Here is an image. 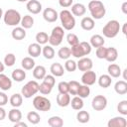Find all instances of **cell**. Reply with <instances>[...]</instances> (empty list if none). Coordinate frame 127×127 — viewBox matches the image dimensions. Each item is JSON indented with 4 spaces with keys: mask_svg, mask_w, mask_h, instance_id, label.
<instances>
[{
    "mask_svg": "<svg viewBox=\"0 0 127 127\" xmlns=\"http://www.w3.org/2000/svg\"><path fill=\"white\" fill-rule=\"evenodd\" d=\"M96 79H97L96 78V73L94 71H92L91 69L84 71V73L81 76V82L85 85H88V86L94 84Z\"/></svg>",
    "mask_w": 127,
    "mask_h": 127,
    "instance_id": "cell-9",
    "label": "cell"
},
{
    "mask_svg": "<svg viewBox=\"0 0 127 127\" xmlns=\"http://www.w3.org/2000/svg\"><path fill=\"white\" fill-rule=\"evenodd\" d=\"M59 92L61 93H68V82L66 81H61L58 85Z\"/></svg>",
    "mask_w": 127,
    "mask_h": 127,
    "instance_id": "cell-48",
    "label": "cell"
},
{
    "mask_svg": "<svg viewBox=\"0 0 127 127\" xmlns=\"http://www.w3.org/2000/svg\"><path fill=\"white\" fill-rule=\"evenodd\" d=\"M8 103V96L4 92H0V106H4Z\"/></svg>",
    "mask_w": 127,
    "mask_h": 127,
    "instance_id": "cell-51",
    "label": "cell"
},
{
    "mask_svg": "<svg viewBox=\"0 0 127 127\" xmlns=\"http://www.w3.org/2000/svg\"><path fill=\"white\" fill-rule=\"evenodd\" d=\"M36 41L40 45H45V44H47L49 42V36L45 32H39L36 35Z\"/></svg>",
    "mask_w": 127,
    "mask_h": 127,
    "instance_id": "cell-40",
    "label": "cell"
},
{
    "mask_svg": "<svg viewBox=\"0 0 127 127\" xmlns=\"http://www.w3.org/2000/svg\"><path fill=\"white\" fill-rule=\"evenodd\" d=\"M79 44L81 45V47H82V49H83V51H84L85 56L89 55L90 52H91V46H90V44H88L87 42H81V43H79Z\"/></svg>",
    "mask_w": 127,
    "mask_h": 127,
    "instance_id": "cell-50",
    "label": "cell"
},
{
    "mask_svg": "<svg viewBox=\"0 0 127 127\" xmlns=\"http://www.w3.org/2000/svg\"><path fill=\"white\" fill-rule=\"evenodd\" d=\"M64 36V29L60 26H57L52 30L51 36L49 37V43L51 44V46H59L62 44Z\"/></svg>",
    "mask_w": 127,
    "mask_h": 127,
    "instance_id": "cell-5",
    "label": "cell"
},
{
    "mask_svg": "<svg viewBox=\"0 0 127 127\" xmlns=\"http://www.w3.org/2000/svg\"><path fill=\"white\" fill-rule=\"evenodd\" d=\"M39 91V83L36 80H30L28 81L23 87H22V96L25 98H30L33 95H35Z\"/></svg>",
    "mask_w": 127,
    "mask_h": 127,
    "instance_id": "cell-6",
    "label": "cell"
},
{
    "mask_svg": "<svg viewBox=\"0 0 127 127\" xmlns=\"http://www.w3.org/2000/svg\"><path fill=\"white\" fill-rule=\"evenodd\" d=\"M107 71L111 77H119L121 75V68L116 64H110L107 67Z\"/></svg>",
    "mask_w": 127,
    "mask_h": 127,
    "instance_id": "cell-21",
    "label": "cell"
},
{
    "mask_svg": "<svg viewBox=\"0 0 127 127\" xmlns=\"http://www.w3.org/2000/svg\"><path fill=\"white\" fill-rule=\"evenodd\" d=\"M93 66V64H92V61L89 59V58H80L79 61L76 63V67L81 70V71H86V70H89L91 69Z\"/></svg>",
    "mask_w": 127,
    "mask_h": 127,
    "instance_id": "cell-10",
    "label": "cell"
},
{
    "mask_svg": "<svg viewBox=\"0 0 127 127\" xmlns=\"http://www.w3.org/2000/svg\"><path fill=\"white\" fill-rule=\"evenodd\" d=\"M94 20L91 17H84L81 22H80V26L83 30L85 31H90L94 28Z\"/></svg>",
    "mask_w": 127,
    "mask_h": 127,
    "instance_id": "cell-22",
    "label": "cell"
},
{
    "mask_svg": "<svg viewBox=\"0 0 127 127\" xmlns=\"http://www.w3.org/2000/svg\"><path fill=\"white\" fill-rule=\"evenodd\" d=\"M126 27H127V23H125V24L123 25V28H122V32H123L124 35L127 34V32H126Z\"/></svg>",
    "mask_w": 127,
    "mask_h": 127,
    "instance_id": "cell-56",
    "label": "cell"
},
{
    "mask_svg": "<svg viewBox=\"0 0 127 127\" xmlns=\"http://www.w3.org/2000/svg\"><path fill=\"white\" fill-rule=\"evenodd\" d=\"M69 104H71V107H72L74 110H80V109H82V107H83V105H84L82 98L79 97V96H74V97L70 100Z\"/></svg>",
    "mask_w": 127,
    "mask_h": 127,
    "instance_id": "cell-33",
    "label": "cell"
},
{
    "mask_svg": "<svg viewBox=\"0 0 127 127\" xmlns=\"http://www.w3.org/2000/svg\"><path fill=\"white\" fill-rule=\"evenodd\" d=\"M42 53L47 60H52L55 57V50L53 49L52 46H45L42 50Z\"/></svg>",
    "mask_w": 127,
    "mask_h": 127,
    "instance_id": "cell-37",
    "label": "cell"
},
{
    "mask_svg": "<svg viewBox=\"0 0 127 127\" xmlns=\"http://www.w3.org/2000/svg\"><path fill=\"white\" fill-rule=\"evenodd\" d=\"M70 102V96L68 93H59L57 95V103L61 107H66L69 105Z\"/></svg>",
    "mask_w": 127,
    "mask_h": 127,
    "instance_id": "cell-14",
    "label": "cell"
},
{
    "mask_svg": "<svg viewBox=\"0 0 127 127\" xmlns=\"http://www.w3.org/2000/svg\"><path fill=\"white\" fill-rule=\"evenodd\" d=\"M12 37L14 40H17V41H20V40H23L25 37H26V31L24 28L22 27H16L13 29L12 31Z\"/></svg>",
    "mask_w": 127,
    "mask_h": 127,
    "instance_id": "cell-24",
    "label": "cell"
},
{
    "mask_svg": "<svg viewBox=\"0 0 127 127\" xmlns=\"http://www.w3.org/2000/svg\"><path fill=\"white\" fill-rule=\"evenodd\" d=\"M59 16H60L63 28L64 30L70 31V30H72L74 28V26H75V19L72 16L71 12H69L68 10H63V11H61Z\"/></svg>",
    "mask_w": 127,
    "mask_h": 127,
    "instance_id": "cell-2",
    "label": "cell"
},
{
    "mask_svg": "<svg viewBox=\"0 0 127 127\" xmlns=\"http://www.w3.org/2000/svg\"><path fill=\"white\" fill-rule=\"evenodd\" d=\"M120 30V24L117 20L109 21L102 29V33L106 38H114L118 35Z\"/></svg>",
    "mask_w": 127,
    "mask_h": 127,
    "instance_id": "cell-4",
    "label": "cell"
},
{
    "mask_svg": "<svg viewBox=\"0 0 127 127\" xmlns=\"http://www.w3.org/2000/svg\"><path fill=\"white\" fill-rule=\"evenodd\" d=\"M89 93H90V88L88 87V85L83 84V85H79L76 95H78L81 98H86L89 96Z\"/></svg>",
    "mask_w": 127,
    "mask_h": 127,
    "instance_id": "cell-36",
    "label": "cell"
},
{
    "mask_svg": "<svg viewBox=\"0 0 127 127\" xmlns=\"http://www.w3.org/2000/svg\"><path fill=\"white\" fill-rule=\"evenodd\" d=\"M5 117H6V111L2 106H0V121L5 119Z\"/></svg>",
    "mask_w": 127,
    "mask_h": 127,
    "instance_id": "cell-53",
    "label": "cell"
},
{
    "mask_svg": "<svg viewBox=\"0 0 127 127\" xmlns=\"http://www.w3.org/2000/svg\"><path fill=\"white\" fill-rule=\"evenodd\" d=\"M4 64L3 63H1V61H0V72H2V71H4Z\"/></svg>",
    "mask_w": 127,
    "mask_h": 127,
    "instance_id": "cell-58",
    "label": "cell"
},
{
    "mask_svg": "<svg viewBox=\"0 0 127 127\" xmlns=\"http://www.w3.org/2000/svg\"><path fill=\"white\" fill-rule=\"evenodd\" d=\"M79 85H80L79 82L75 80H70L68 82V93H70L71 95H76Z\"/></svg>",
    "mask_w": 127,
    "mask_h": 127,
    "instance_id": "cell-41",
    "label": "cell"
},
{
    "mask_svg": "<svg viewBox=\"0 0 127 127\" xmlns=\"http://www.w3.org/2000/svg\"><path fill=\"white\" fill-rule=\"evenodd\" d=\"M66 41H67V43H68L71 47H72V46H75V45H77V44L79 43V40H78L77 36H76L75 34H72V33L67 34V36H66Z\"/></svg>",
    "mask_w": 127,
    "mask_h": 127,
    "instance_id": "cell-45",
    "label": "cell"
},
{
    "mask_svg": "<svg viewBox=\"0 0 127 127\" xmlns=\"http://www.w3.org/2000/svg\"><path fill=\"white\" fill-rule=\"evenodd\" d=\"M104 45V39L100 35H93L90 38V46L93 48H98Z\"/></svg>",
    "mask_w": 127,
    "mask_h": 127,
    "instance_id": "cell-30",
    "label": "cell"
},
{
    "mask_svg": "<svg viewBox=\"0 0 127 127\" xmlns=\"http://www.w3.org/2000/svg\"><path fill=\"white\" fill-rule=\"evenodd\" d=\"M91 106L95 111H101L107 106V98L103 95H96L93 97Z\"/></svg>",
    "mask_w": 127,
    "mask_h": 127,
    "instance_id": "cell-8",
    "label": "cell"
},
{
    "mask_svg": "<svg viewBox=\"0 0 127 127\" xmlns=\"http://www.w3.org/2000/svg\"><path fill=\"white\" fill-rule=\"evenodd\" d=\"M21 64H22V67L24 69L30 70V69H32V68L35 67V61L32 58H30V57H26V58H24L22 60Z\"/></svg>",
    "mask_w": 127,
    "mask_h": 127,
    "instance_id": "cell-32",
    "label": "cell"
},
{
    "mask_svg": "<svg viewBox=\"0 0 127 127\" xmlns=\"http://www.w3.org/2000/svg\"><path fill=\"white\" fill-rule=\"evenodd\" d=\"M52 89H53V86L49 85L48 83H46V82H44V81H43L41 84H39V91H40L42 94H44V95L50 94L51 91H52Z\"/></svg>",
    "mask_w": 127,
    "mask_h": 127,
    "instance_id": "cell-42",
    "label": "cell"
},
{
    "mask_svg": "<svg viewBox=\"0 0 127 127\" xmlns=\"http://www.w3.org/2000/svg\"><path fill=\"white\" fill-rule=\"evenodd\" d=\"M86 12V8L81 3H75L71 6V14L74 16H82Z\"/></svg>",
    "mask_w": 127,
    "mask_h": 127,
    "instance_id": "cell-18",
    "label": "cell"
},
{
    "mask_svg": "<svg viewBox=\"0 0 127 127\" xmlns=\"http://www.w3.org/2000/svg\"><path fill=\"white\" fill-rule=\"evenodd\" d=\"M33 105L39 111H49L52 107L51 101L41 95H38L33 99Z\"/></svg>",
    "mask_w": 127,
    "mask_h": 127,
    "instance_id": "cell-7",
    "label": "cell"
},
{
    "mask_svg": "<svg viewBox=\"0 0 127 127\" xmlns=\"http://www.w3.org/2000/svg\"><path fill=\"white\" fill-rule=\"evenodd\" d=\"M111 82H112V79L109 74H102L98 78V84L100 87H103V88L109 87L111 85Z\"/></svg>",
    "mask_w": 127,
    "mask_h": 127,
    "instance_id": "cell-26",
    "label": "cell"
},
{
    "mask_svg": "<svg viewBox=\"0 0 127 127\" xmlns=\"http://www.w3.org/2000/svg\"><path fill=\"white\" fill-rule=\"evenodd\" d=\"M2 16H3V10H2V8H0V19L2 18Z\"/></svg>",
    "mask_w": 127,
    "mask_h": 127,
    "instance_id": "cell-59",
    "label": "cell"
},
{
    "mask_svg": "<svg viewBox=\"0 0 127 127\" xmlns=\"http://www.w3.org/2000/svg\"><path fill=\"white\" fill-rule=\"evenodd\" d=\"M12 87V80L4 73L0 72V88L2 90H9Z\"/></svg>",
    "mask_w": 127,
    "mask_h": 127,
    "instance_id": "cell-15",
    "label": "cell"
},
{
    "mask_svg": "<svg viewBox=\"0 0 127 127\" xmlns=\"http://www.w3.org/2000/svg\"><path fill=\"white\" fill-rule=\"evenodd\" d=\"M50 70H51V72H52V74H53L54 76H62V75H64V66H63L61 64H59V63H54V64L51 65Z\"/></svg>",
    "mask_w": 127,
    "mask_h": 127,
    "instance_id": "cell-19",
    "label": "cell"
},
{
    "mask_svg": "<svg viewBox=\"0 0 127 127\" xmlns=\"http://www.w3.org/2000/svg\"><path fill=\"white\" fill-rule=\"evenodd\" d=\"M121 9H122V12H123L124 14H127V2H124V3L122 4Z\"/></svg>",
    "mask_w": 127,
    "mask_h": 127,
    "instance_id": "cell-55",
    "label": "cell"
},
{
    "mask_svg": "<svg viewBox=\"0 0 127 127\" xmlns=\"http://www.w3.org/2000/svg\"><path fill=\"white\" fill-rule=\"evenodd\" d=\"M18 2H27V1H29V0H17Z\"/></svg>",
    "mask_w": 127,
    "mask_h": 127,
    "instance_id": "cell-60",
    "label": "cell"
},
{
    "mask_svg": "<svg viewBox=\"0 0 127 127\" xmlns=\"http://www.w3.org/2000/svg\"><path fill=\"white\" fill-rule=\"evenodd\" d=\"M26 78V71L21 68H16L12 71V79L17 82H21Z\"/></svg>",
    "mask_w": 127,
    "mask_h": 127,
    "instance_id": "cell-25",
    "label": "cell"
},
{
    "mask_svg": "<svg viewBox=\"0 0 127 127\" xmlns=\"http://www.w3.org/2000/svg\"><path fill=\"white\" fill-rule=\"evenodd\" d=\"M4 23L8 26H17L21 22V15L17 10L14 9H8L5 14L3 15Z\"/></svg>",
    "mask_w": 127,
    "mask_h": 127,
    "instance_id": "cell-3",
    "label": "cell"
},
{
    "mask_svg": "<svg viewBox=\"0 0 127 127\" xmlns=\"http://www.w3.org/2000/svg\"><path fill=\"white\" fill-rule=\"evenodd\" d=\"M123 78L124 79H127V68H125L123 70Z\"/></svg>",
    "mask_w": 127,
    "mask_h": 127,
    "instance_id": "cell-57",
    "label": "cell"
},
{
    "mask_svg": "<svg viewBox=\"0 0 127 127\" xmlns=\"http://www.w3.org/2000/svg\"><path fill=\"white\" fill-rule=\"evenodd\" d=\"M114 89L116 91V93L120 94V95H124L127 93V82L125 80H119L115 83L114 85Z\"/></svg>",
    "mask_w": 127,
    "mask_h": 127,
    "instance_id": "cell-23",
    "label": "cell"
},
{
    "mask_svg": "<svg viewBox=\"0 0 127 127\" xmlns=\"http://www.w3.org/2000/svg\"><path fill=\"white\" fill-rule=\"evenodd\" d=\"M71 53H70V49L67 47H63L59 50L58 52V56L60 57V59L62 60H68V58L70 57Z\"/></svg>",
    "mask_w": 127,
    "mask_h": 127,
    "instance_id": "cell-39",
    "label": "cell"
},
{
    "mask_svg": "<svg viewBox=\"0 0 127 127\" xmlns=\"http://www.w3.org/2000/svg\"><path fill=\"white\" fill-rule=\"evenodd\" d=\"M106 50H107V48H105V47H103V46H100V47L96 48V52H95L96 57H97L98 59H105Z\"/></svg>",
    "mask_w": 127,
    "mask_h": 127,
    "instance_id": "cell-47",
    "label": "cell"
},
{
    "mask_svg": "<svg viewBox=\"0 0 127 127\" xmlns=\"http://www.w3.org/2000/svg\"><path fill=\"white\" fill-rule=\"evenodd\" d=\"M117 111L123 116L127 115V100H121L117 105Z\"/></svg>",
    "mask_w": 127,
    "mask_h": 127,
    "instance_id": "cell-44",
    "label": "cell"
},
{
    "mask_svg": "<svg viewBox=\"0 0 127 127\" xmlns=\"http://www.w3.org/2000/svg\"><path fill=\"white\" fill-rule=\"evenodd\" d=\"M46 75V68L43 65H37L33 69V76L36 79H43Z\"/></svg>",
    "mask_w": 127,
    "mask_h": 127,
    "instance_id": "cell-28",
    "label": "cell"
},
{
    "mask_svg": "<svg viewBox=\"0 0 127 127\" xmlns=\"http://www.w3.org/2000/svg\"><path fill=\"white\" fill-rule=\"evenodd\" d=\"M8 118L11 122L13 123H16V122H19L21 121L22 119V113L19 109H17V107H14L13 109H11L8 113Z\"/></svg>",
    "mask_w": 127,
    "mask_h": 127,
    "instance_id": "cell-17",
    "label": "cell"
},
{
    "mask_svg": "<svg viewBox=\"0 0 127 127\" xmlns=\"http://www.w3.org/2000/svg\"><path fill=\"white\" fill-rule=\"evenodd\" d=\"M21 25H22V28L24 29H30L33 27L34 25V19L32 16L30 15H25L22 19H21Z\"/></svg>",
    "mask_w": 127,
    "mask_h": 127,
    "instance_id": "cell-31",
    "label": "cell"
},
{
    "mask_svg": "<svg viewBox=\"0 0 127 127\" xmlns=\"http://www.w3.org/2000/svg\"><path fill=\"white\" fill-rule=\"evenodd\" d=\"M64 68L67 70V71H70V72H72V71H74L77 67H76V63L74 62V61H72V60H66V62H65V64H64Z\"/></svg>",
    "mask_w": 127,
    "mask_h": 127,
    "instance_id": "cell-46",
    "label": "cell"
},
{
    "mask_svg": "<svg viewBox=\"0 0 127 127\" xmlns=\"http://www.w3.org/2000/svg\"><path fill=\"white\" fill-rule=\"evenodd\" d=\"M42 53V48L40 46V44L38 43H33L28 47V54L32 57V58H37L41 55Z\"/></svg>",
    "mask_w": 127,
    "mask_h": 127,
    "instance_id": "cell-16",
    "label": "cell"
},
{
    "mask_svg": "<svg viewBox=\"0 0 127 127\" xmlns=\"http://www.w3.org/2000/svg\"><path fill=\"white\" fill-rule=\"evenodd\" d=\"M43 81L44 82H46V83H48L49 85H51V86H53L54 87V85H55V82H56V80H55V77H54V75L53 74H46L45 75V77L43 78Z\"/></svg>",
    "mask_w": 127,
    "mask_h": 127,
    "instance_id": "cell-49",
    "label": "cell"
},
{
    "mask_svg": "<svg viewBox=\"0 0 127 127\" xmlns=\"http://www.w3.org/2000/svg\"><path fill=\"white\" fill-rule=\"evenodd\" d=\"M15 62H16V57H15L14 54H7V55L5 56V58H4V64H5V65H7V66H12V65H14Z\"/></svg>",
    "mask_w": 127,
    "mask_h": 127,
    "instance_id": "cell-43",
    "label": "cell"
},
{
    "mask_svg": "<svg viewBox=\"0 0 127 127\" xmlns=\"http://www.w3.org/2000/svg\"><path fill=\"white\" fill-rule=\"evenodd\" d=\"M70 53H71V55H72L74 58H78V59H80V58H82V57L85 56L84 51H83V49H82V47H81V45H80L79 43H78L77 45L71 47Z\"/></svg>",
    "mask_w": 127,
    "mask_h": 127,
    "instance_id": "cell-27",
    "label": "cell"
},
{
    "mask_svg": "<svg viewBox=\"0 0 127 127\" xmlns=\"http://www.w3.org/2000/svg\"><path fill=\"white\" fill-rule=\"evenodd\" d=\"M72 2H73V0H59V4L64 8H67V7L71 6Z\"/></svg>",
    "mask_w": 127,
    "mask_h": 127,
    "instance_id": "cell-52",
    "label": "cell"
},
{
    "mask_svg": "<svg viewBox=\"0 0 127 127\" xmlns=\"http://www.w3.org/2000/svg\"><path fill=\"white\" fill-rule=\"evenodd\" d=\"M89 118H90L89 113L85 110L80 109V111H78L77 114H76V119L79 123H87L89 121Z\"/></svg>",
    "mask_w": 127,
    "mask_h": 127,
    "instance_id": "cell-35",
    "label": "cell"
},
{
    "mask_svg": "<svg viewBox=\"0 0 127 127\" xmlns=\"http://www.w3.org/2000/svg\"><path fill=\"white\" fill-rule=\"evenodd\" d=\"M23 102V96L20 93H14L12 94V96L10 97V104L13 107H20L22 105Z\"/></svg>",
    "mask_w": 127,
    "mask_h": 127,
    "instance_id": "cell-29",
    "label": "cell"
},
{
    "mask_svg": "<svg viewBox=\"0 0 127 127\" xmlns=\"http://www.w3.org/2000/svg\"><path fill=\"white\" fill-rule=\"evenodd\" d=\"M107 126L108 127H125L127 126V121L124 117L117 116V117H113L112 119H110L107 122Z\"/></svg>",
    "mask_w": 127,
    "mask_h": 127,
    "instance_id": "cell-13",
    "label": "cell"
},
{
    "mask_svg": "<svg viewBox=\"0 0 127 127\" xmlns=\"http://www.w3.org/2000/svg\"><path fill=\"white\" fill-rule=\"evenodd\" d=\"M27 119L28 121L31 123V124H38L41 120V117L40 115L36 112V111H30L28 114H27Z\"/></svg>",
    "mask_w": 127,
    "mask_h": 127,
    "instance_id": "cell-38",
    "label": "cell"
},
{
    "mask_svg": "<svg viewBox=\"0 0 127 127\" xmlns=\"http://www.w3.org/2000/svg\"><path fill=\"white\" fill-rule=\"evenodd\" d=\"M14 124H15V127H28V125H27L25 122H21V121L16 122V123H14Z\"/></svg>",
    "mask_w": 127,
    "mask_h": 127,
    "instance_id": "cell-54",
    "label": "cell"
},
{
    "mask_svg": "<svg viewBox=\"0 0 127 127\" xmlns=\"http://www.w3.org/2000/svg\"><path fill=\"white\" fill-rule=\"evenodd\" d=\"M43 17H44V19H45L47 22L53 23V22H56V21H57L59 15H58V12H57L55 9L49 7V8H46V9L44 10V12H43Z\"/></svg>",
    "mask_w": 127,
    "mask_h": 127,
    "instance_id": "cell-11",
    "label": "cell"
},
{
    "mask_svg": "<svg viewBox=\"0 0 127 127\" xmlns=\"http://www.w3.org/2000/svg\"><path fill=\"white\" fill-rule=\"evenodd\" d=\"M26 8L32 14H39L42 10V4L38 0H29L27 2Z\"/></svg>",
    "mask_w": 127,
    "mask_h": 127,
    "instance_id": "cell-12",
    "label": "cell"
},
{
    "mask_svg": "<svg viewBox=\"0 0 127 127\" xmlns=\"http://www.w3.org/2000/svg\"><path fill=\"white\" fill-rule=\"evenodd\" d=\"M88 10L92 16V19H101L105 15V7L103 3L99 0H92L88 3Z\"/></svg>",
    "mask_w": 127,
    "mask_h": 127,
    "instance_id": "cell-1",
    "label": "cell"
},
{
    "mask_svg": "<svg viewBox=\"0 0 127 127\" xmlns=\"http://www.w3.org/2000/svg\"><path fill=\"white\" fill-rule=\"evenodd\" d=\"M48 124L51 127H62L64 125V120L60 116H52L49 118Z\"/></svg>",
    "mask_w": 127,
    "mask_h": 127,
    "instance_id": "cell-34",
    "label": "cell"
},
{
    "mask_svg": "<svg viewBox=\"0 0 127 127\" xmlns=\"http://www.w3.org/2000/svg\"><path fill=\"white\" fill-rule=\"evenodd\" d=\"M117 57H118V52L115 48L113 47H109L107 48L106 50V56H105V60L109 63H113L117 60Z\"/></svg>",
    "mask_w": 127,
    "mask_h": 127,
    "instance_id": "cell-20",
    "label": "cell"
}]
</instances>
